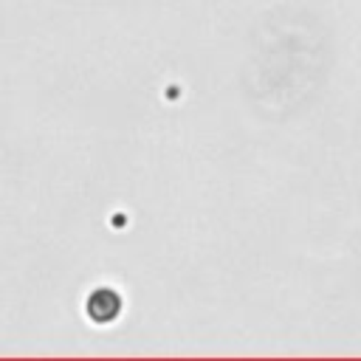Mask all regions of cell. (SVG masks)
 I'll list each match as a JSON object with an SVG mask.
<instances>
[{"label": "cell", "mask_w": 361, "mask_h": 361, "mask_svg": "<svg viewBox=\"0 0 361 361\" xmlns=\"http://www.w3.org/2000/svg\"><path fill=\"white\" fill-rule=\"evenodd\" d=\"M87 310H90V316L99 319V322L113 319V316L118 313V296H116L113 290H96V293L90 296V302H87Z\"/></svg>", "instance_id": "6da1fadb"}]
</instances>
